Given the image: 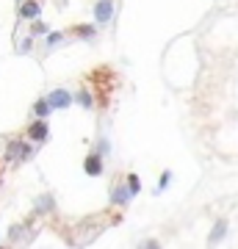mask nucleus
Here are the masks:
<instances>
[{
	"mask_svg": "<svg viewBox=\"0 0 238 249\" xmlns=\"http://www.w3.org/2000/svg\"><path fill=\"white\" fill-rule=\"evenodd\" d=\"M34 158V147L31 142H22V139H11L9 147H6V160H14V163H25V160Z\"/></svg>",
	"mask_w": 238,
	"mask_h": 249,
	"instance_id": "1",
	"label": "nucleus"
},
{
	"mask_svg": "<svg viewBox=\"0 0 238 249\" xmlns=\"http://www.w3.org/2000/svg\"><path fill=\"white\" fill-rule=\"evenodd\" d=\"M47 106H50V111H64L72 106V94L67 89H53L47 94Z\"/></svg>",
	"mask_w": 238,
	"mask_h": 249,
	"instance_id": "2",
	"label": "nucleus"
},
{
	"mask_svg": "<svg viewBox=\"0 0 238 249\" xmlns=\"http://www.w3.org/2000/svg\"><path fill=\"white\" fill-rule=\"evenodd\" d=\"M83 172H86L89 178H100V175L106 172L103 155H100V152H89V155H86V160H83Z\"/></svg>",
	"mask_w": 238,
	"mask_h": 249,
	"instance_id": "3",
	"label": "nucleus"
},
{
	"mask_svg": "<svg viewBox=\"0 0 238 249\" xmlns=\"http://www.w3.org/2000/svg\"><path fill=\"white\" fill-rule=\"evenodd\" d=\"M47 136H50V127H47V119H34V122L28 124V139L36 144L47 142Z\"/></svg>",
	"mask_w": 238,
	"mask_h": 249,
	"instance_id": "4",
	"label": "nucleus"
},
{
	"mask_svg": "<svg viewBox=\"0 0 238 249\" xmlns=\"http://www.w3.org/2000/svg\"><path fill=\"white\" fill-rule=\"evenodd\" d=\"M130 199H133V196H130V191H128V186L116 180L114 186H111V205H114V208H125Z\"/></svg>",
	"mask_w": 238,
	"mask_h": 249,
	"instance_id": "5",
	"label": "nucleus"
},
{
	"mask_svg": "<svg viewBox=\"0 0 238 249\" xmlns=\"http://www.w3.org/2000/svg\"><path fill=\"white\" fill-rule=\"evenodd\" d=\"M111 17H114V0H97L94 3V19H97V25H106Z\"/></svg>",
	"mask_w": 238,
	"mask_h": 249,
	"instance_id": "6",
	"label": "nucleus"
},
{
	"mask_svg": "<svg viewBox=\"0 0 238 249\" xmlns=\"http://www.w3.org/2000/svg\"><path fill=\"white\" fill-rule=\"evenodd\" d=\"M53 211H55V196L50 194V191H44V194L36 196L34 213H53Z\"/></svg>",
	"mask_w": 238,
	"mask_h": 249,
	"instance_id": "7",
	"label": "nucleus"
},
{
	"mask_svg": "<svg viewBox=\"0 0 238 249\" xmlns=\"http://www.w3.org/2000/svg\"><path fill=\"white\" fill-rule=\"evenodd\" d=\"M39 14H42V3H39V0H25V3H19V19H31V22H34Z\"/></svg>",
	"mask_w": 238,
	"mask_h": 249,
	"instance_id": "8",
	"label": "nucleus"
},
{
	"mask_svg": "<svg viewBox=\"0 0 238 249\" xmlns=\"http://www.w3.org/2000/svg\"><path fill=\"white\" fill-rule=\"evenodd\" d=\"M224 235H227V222H224V219H219V222L213 224L211 235H208V247H216V244H221V241H224Z\"/></svg>",
	"mask_w": 238,
	"mask_h": 249,
	"instance_id": "9",
	"label": "nucleus"
},
{
	"mask_svg": "<svg viewBox=\"0 0 238 249\" xmlns=\"http://www.w3.org/2000/svg\"><path fill=\"white\" fill-rule=\"evenodd\" d=\"M50 114H53V111H50V106H47V97H39L34 103V116L36 119H47Z\"/></svg>",
	"mask_w": 238,
	"mask_h": 249,
	"instance_id": "10",
	"label": "nucleus"
},
{
	"mask_svg": "<svg viewBox=\"0 0 238 249\" xmlns=\"http://www.w3.org/2000/svg\"><path fill=\"white\" fill-rule=\"evenodd\" d=\"M72 34L78 36V39H92V36L97 34V28L94 25H72Z\"/></svg>",
	"mask_w": 238,
	"mask_h": 249,
	"instance_id": "11",
	"label": "nucleus"
},
{
	"mask_svg": "<svg viewBox=\"0 0 238 249\" xmlns=\"http://www.w3.org/2000/svg\"><path fill=\"white\" fill-rule=\"evenodd\" d=\"M72 100H78V106H83V108H94V97H92V91H86V89H80Z\"/></svg>",
	"mask_w": 238,
	"mask_h": 249,
	"instance_id": "12",
	"label": "nucleus"
},
{
	"mask_svg": "<svg viewBox=\"0 0 238 249\" xmlns=\"http://www.w3.org/2000/svg\"><path fill=\"white\" fill-rule=\"evenodd\" d=\"M28 224H31V222H25V224H14V227H9V241H11V244H14V241H19L22 235H25V232H28Z\"/></svg>",
	"mask_w": 238,
	"mask_h": 249,
	"instance_id": "13",
	"label": "nucleus"
},
{
	"mask_svg": "<svg viewBox=\"0 0 238 249\" xmlns=\"http://www.w3.org/2000/svg\"><path fill=\"white\" fill-rule=\"evenodd\" d=\"M125 186H128V191H130V196H136L141 191V183H139V175H128V178H125Z\"/></svg>",
	"mask_w": 238,
	"mask_h": 249,
	"instance_id": "14",
	"label": "nucleus"
},
{
	"mask_svg": "<svg viewBox=\"0 0 238 249\" xmlns=\"http://www.w3.org/2000/svg\"><path fill=\"white\" fill-rule=\"evenodd\" d=\"M31 34H34V36L47 34V25H44V22H39V19H34V22H31Z\"/></svg>",
	"mask_w": 238,
	"mask_h": 249,
	"instance_id": "15",
	"label": "nucleus"
},
{
	"mask_svg": "<svg viewBox=\"0 0 238 249\" xmlns=\"http://www.w3.org/2000/svg\"><path fill=\"white\" fill-rule=\"evenodd\" d=\"M139 249H161V241L158 238H144L139 244Z\"/></svg>",
	"mask_w": 238,
	"mask_h": 249,
	"instance_id": "16",
	"label": "nucleus"
},
{
	"mask_svg": "<svg viewBox=\"0 0 238 249\" xmlns=\"http://www.w3.org/2000/svg\"><path fill=\"white\" fill-rule=\"evenodd\" d=\"M169 180H172V172H164V175H161V180H158V188H155V194H161V191L169 186Z\"/></svg>",
	"mask_w": 238,
	"mask_h": 249,
	"instance_id": "17",
	"label": "nucleus"
},
{
	"mask_svg": "<svg viewBox=\"0 0 238 249\" xmlns=\"http://www.w3.org/2000/svg\"><path fill=\"white\" fill-rule=\"evenodd\" d=\"M17 50H19V53H31V50H34V39H31V36L22 39V42L17 45Z\"/></svg>",
	"mask_w": 238,
	"mask_h": 249,
	"instance_id": "18",
	"label": "nucleus"
},
{
	"mask_svg": "<svg viewBox=\"0 0 238 249\" xmlns=\"http://www.w3.org/2000/svg\"><path fill=\"white\" fill-rule=\"evenodd\" d=\"M44 36H47V45H50V47H53V45H58V42L64 39V34H61V31H53V34H44Z\"/></svg>",
	"mask_w": 238,
	"mask_h": 249,
	"instance_id": "19",
	"label": "nucleus"
},
{
	"mask_svg": "<svg viewBox=\"0 0 238 249\" xmlns=\"http://www.w3.org/2000/svg\"><path fill=\"white\" fill-rule=\"evenodd\" d=\"M0 249H6V247H0Z\"/></svg>",
	"mask_w": 238,
	"mask_h": 249,
	"instance_id": "20",
	"label": "nucleus"
}]
</instances>
